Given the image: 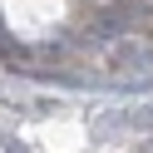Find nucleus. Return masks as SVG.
<instances>
[{"label": "nucleus", "instance_id": "1", "mask_svg": "<svg viewBox=\"0 0 153 153\" xmlns=\"http://www.w3.org/2000/svg\"><path fill=\"white\" fill-rule=\"evenodd\" d=\"M114 64H119V69H143V74H148V69H153V50L138 45V40H128V45L114 50ZM148 79H153V74H148Z\"/></svg>", "mask_w": 153, "mask_h": 153}]
</instances>
